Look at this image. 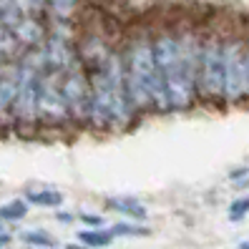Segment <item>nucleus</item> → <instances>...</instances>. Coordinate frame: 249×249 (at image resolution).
<instances>
[{
	"label": "nucleus",
	"instance_id": "obj_28",
	"mask_svg": "<svg viewBox=\"0 0 249 249\" xmlns=\"http://www.w3.org/2000/svg\"><path fill=\"white\" fill-rule=\"evenodd\" d=\"M3 229H5V224H3V222H0V231H3Z\"/></svg>",
	"mask_w": 249,
	"mask_h": 249
},
{
	"label": "nucleus",
	"instance_id": "obj_3",
	"mask_svg": "<svg viewBox=\"0 0 249 249\" xmlns=\"http://www.w3.org/2000/svg\"><path fill=\"white\" fill-rule=\"evenodd\" d=\"M151 46H154V61L156 68L164 78L166 96H169V108L171 113L189 111L196 101V86L186 76L179 55V36L177 25H159L151 31Z\"/></svg>",
	"mask_w": 249,
	"mask_h": 249
},
{
	"label": "nucleus",
	"instance_id": "obj_20",
	"mask_svg": "<svg viewBox=\"0 0 249 249\" xmlns=\"http://www.w3.org/2000/svg\"><path fill=\"white\" fill-rule=\"evenodd\" d=\"M55 222H58V224H63V227H71V224H76V222H78V214L63 212V209H55Z\"/></svg>",
	"mask_w": 249,
	"mask_h": 249
},
{
	"label": "nucleus",
	"instance_id": "obj_2",
	"mask_svg": "<svg viewBox=\"0 0 249 249\" xmlns=\"http://www.w3.org/2000/svg\"><path fill=\"white\" fill-rule=\"evenodd\" d=\"M124 63H126V91L134 111L141 116L149 113H171L169 96L164 78L154 61V46H151V28H134L126 40L121 43Z\"/></svg>",
	"mask_w": 249,
	"mask_h": 249
},
{
	"label": "nucleus",
	"instance_id": "obj_4",
	"mask_svg": "<svg viewBox=\"0 0 249 249\" xmlns=\"http://www.w3.org/2000/svg\"><path fill=\"white\" fill-rule=\"evenodd\" d=\"M196 96L207 104L224 101V36L216 31L204 33L201 40Z\"/></svg>",
	"mask_w": 249,
	"mask_h": 249
},
{
	"label": "nucleus",
	"instance_id": "obj_24",
	"mask_svg": "<svg viewBox=\"0 0 249 249\" xmlns=\"http://www.w3.org/2000/svg\"><path fill=\"white\" fill-rule=\"evenodd\" d=\"M63 249H89V247L81 242H68V244H63Z\"/></svg>",
	"mask_w": 249,
	"mask_h": 249
},
{
	"label": "nucleus",
	"instance_id": "obj_6",
	"mask_svg": "<svg viewBox=\"0 0 249 249\" xmlns=\"http://www.w3.org/2000/svg\"><path fill=\"white\" fill-rule=\"evenodd\" d=\"M38 116H40V128H68L71 126L68 106L61 93V76H55V73H46L40 78Z\"/></svg>",
	"mask_w": 249,
	"mask_h": 249
},
{
	"label": "nucleus",
	"instance_id": "obj_8",
	"mask_svg": "<svg viewBox=\"0 0 249 249\" xmlns=\"http://www.w3.org/2000/svg\"><path fill=\"white\" fill-rule=\"evenodd\" d=\"M18 63L8 61L0 71V126H13V106L18 96Z\"/></svg>",
	"mask_w": 249,
	"mask_h": 249
},
{
	"label": "nucleus",
	"instance_id": "obj_27",
	"mask_svg": "<svg viewBox=\"0 0 249 249\" xmlns=\"http://www.w3.org/2000/svg\"><path fill=\"white\" fill-rule=\"evenodd\" d=\"M5 63H8V61H3V58H0V71H3V66H5Z\"/></svg>",
	"mask_w": 249,
	"mask_h": 249
},
{
	"label": "nucleus",
	"instance_id": "obj_25",
	"mask_svg": "<svg viewBox=\"0 0 249 249\" xmlns=\"http://www.w3.org/2000/svg\"><path fill=\"white\" fill-rule=\"evenodd\" d=\"M237 249H249V239H244V242H239V244H237Z\"/></svg>",
	"mask_w": 249,
	"mask_h": 249
},
{
	"label": "nucleus",
	"instance_id": "obj_14",
	"mask_svg": "<svg viewBox=\"0 0 249 249\" xmlns=\"http://www.w3.org/2000/svg\"><path fill=\"white\" fill-rule=\"evenodd\" d=\"M78 242L86 244L89 249H106L116 242V237H113V231L108 227H104V229H81Z\"/></svg>",
	"mask_w": 249,
	"mask_h": 249
},
{
	"label": "nucleus",
	"instance_id": "obj_5",
	"mask_svg": "<svg viewBox=\"0 0 249 249\" xmlns=\"http://www.w3.org/2000/svg\"><path fill=\"white\" fill-rule=\"evenodd\" d=\"M247 96V61L244 38L224 36V104L237 106Z\"/></svg>",
	"mask_w": 249,
	"mask_h": 249
},
{
	"label": "nucleus",
	"instance_id": "obj_18",
	"mask_svg": "<svg viewBox=\"0 0 249 249\" xmlns=\"http://www.w3.org/2000/svg\"><path fill=\"white\" fill-rule=\"evenodd\" d=\"M249 214V196H237L229 204V219L231 222H242V219Z\"/></svg>",
	"mask_w": 249,
	"mask_h": 249
},
{
	"label": "nucleus",
	"instance_id": "obj_12",
	"mask_svg": "<svg viewBox=\"0 0 249 249\" xmlns=\"http://www.w3.org/2000/svg\"><path fill=\"white\" fill-rule=\"evenodd\" d=\"M83 0H46V16L55 23H73Z\"/></svg>",
	"mask_w": 249,
	"mask_h": 249
},
{
	"label": "nucleus",
	"instance_id": "obj_16",
	"mask_svg": "<svg viewBox=\"0 0 249 249\" xmlns=\"http://www.w3.org/2000/svg\"><path fill=\"white\" fill-rule=\"evenodd\" d=\"M18 239L25 247H33V249H46V247H58V239L53 237L51 231L46 229H25L18 234Z\"/></svg>",
	"mask_w": 249,
	"mask_h": 249
},
{
	"label": "nucleus",
	"instance_id": "obj_19",
	"mask_svg": "<svg viewBox=\"0 0 249 249\" xmlns=\"http://www.w3.org/2000/svg\"><path fill=\"white\" fill-rule=\"evenodd\" d=\"M78 224H86V229H104V227H108L106 216L96 214V212H81L78 214Z\"/></svg>",
	"mask_w": 249,
	"mask_h": 249
},
{
	"label": "nucleus",
	"instance_id": "obj_10",
	"mask_svg": "<svg viewBox=\"0 0 249 249\" xmlns=\"http://www.w3.org/2000/svg\"><path fill=\"white\" fill-rule=\"evenodd\" d=\"M106 209L128 219V222H141V224L149 222V209H146V204L136 196H108Z\"/></svg>",
	"mask_w": 249,
	"mask_h": 249
},
{
	"label": "nucleus",
	"instance_id": "obj_11",
	"mask_svg": "<svg viewBox=\"0 0 249 249\" xmlns=\"http://www.w3.org/2000/svg\"><path fill=\"white\" fill-rule=\"evenodd\" d=\"M23 199L31 204V207H40V209H61L63 207V194L58 189L51 186H31L25 189Z\"/></svg>",
	"mask_w": 249,
	"mask_h": 249
},
{
	"label": "nucleus",
	"instance_id": "obj_15",
	"mask_svg": "<svg viewBox=\"0 0 249 249\" xmlns=\"http://www.w3.org/2000/svg\"><path fill=\"white\" fill-rule=\"evenodd\" d=\"M108 229L113 231V237L116 239H134V237H151V227H146L141 222H128V219H121V222H116V224H108Z\"/></svg>",
	"mask_w": 249,
	"mask_h": 249
},
{
	"label": "nucleus",
	"instance_id": "obj_9",
	"mask_svg": "<svg viewBox=\"0 0 249 249\" xmlns=\"http://www.w3.org/2000/svg\"><path fill=\"white\" fill-rule=\"evenodd\" d=\"M13 36H16V40L20 43L23 51L43 48V43L48 40V20L36 18V16H25L16 28H13Z\"/></svg>",
	"mask_w": 249,
	"mask_h": 249
},
{
	"label": "nucleus",
	"instance_id": "obj_21",
	"mask_svg": "<svg viewBox=\"0 0 249 249\" xmlns=\"http://www.w3.org/2000/svg\"><path fill=\"white\" fill-rule=\"evenodd\" d=\"M247 177H249V169H247V166H237V169L229 171V181H231V184H237V181H242V179H247Z\"/></svg>",
	"mask_w": 249,
	"mask_h": 249
},
{
	"label": "nucleus",
	"instance_id": "obj_17",
	"mask_svg": "<svg viewBox=\"0 0 249 249\" xmlns=\"http://www.w3.org/2000/svg\"><path fill=\"white\" fill-rule=\"evenodd\" d=\"M20 53H23V48L16 40V36H13V31L0 25V58H3V61H18Z\"/></svg>",
	"mask_w": 249,
	"mask_h": 249
},
{
	"label": "nucleus",
	"instance_id": "obj_7",
	"mask_svg": "<svg viewBox=\"0 0 249 249\" xmlns=\"http://www.w3.org/2000/svg\"><path fill=\"white\" fill-rule=\"evenodd\" d=\"M61 93L68 106L71 126L86 128V116H89V101H91V78L83 66L73 68L71 73L61 76Z\"/></svg>",
	"mask_w": 249,
	"mask_h": 249
},
{
	"label": "nucleus",
	"instance_id": "obj_22",
	"mask_svg": "<svg viewBox=\"0 0 249 249\" xmlns=\"http://www.w3.org/2000/svg\"><path fill=\"white\" fill-rule=\"evenodd\" d=\"M13 242H16V237H13V234H10L8 229H3V231H0V249H5V247H10Z\"/></svg>",
	"mask_w": 249,
	"mask_h": 249
},
{
	"label": "nucleus",
	"instance_id": "obj_13",
	"mask_svg": "<svg viewBox=\"0 0 249 249\" xmlns=\"http://www.w3.org/2000/svg\"><path fill=\"white\" fill-rule=\"evenodd\" d=\"M31 212V204H28L23 196H16V199H8L0 204V222L3 224H16V222H23Z\"/></svg>",
	"mask_w": 249,
	"mask_h": 249
},
{
	"label": "nucleus",
	"instance_id": "obj_1",
	"mask_svg": "<svg viewBox=\"0 0 249 249\" xmlns=\"http://www.w3.org/2000/svg\"><path fill=\"white\" fill-rule=\"evenodd\" d=\"M91 78V101L86 128L91 131H126L139 121L126 91V63L121 46H113L106 63L89 71Z\"/></svg>",
	"mask_w": 249,
	"mask_h": 249
},
{
	"label": "nucleus",
	"instance_id": "obj_23",
	"mask_svg": "<svg viewBox=\"0 0 249 249\" xmlns=\"http://www.w3.org/2000/svg\"><path fill=\"white\" fill-rule=\"evenodd\" d=\"M244 61H247V96H249V38H244Z\"/></svg>",
	"mask_w": 249,
	"mask_h": 249
},
{
	"label": "nucleus",
	"instance_id": "obj_26",
	"mask_svg": "<svg viewBox=\"0 0 249 249\" xmlns=\"http://www.w3.org/2000/svg\"><path fill=\"white\" fill-rule=\"evenodd\" d=\"M25 249H33V247H25ZM46 249H61V247H46Z\"/></svg>",
	"mask_w": 249,
	"mask_h": 249
}]
</instances>
